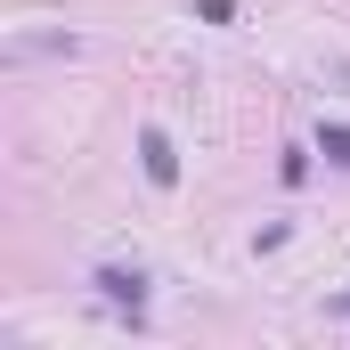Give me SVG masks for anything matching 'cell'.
<instances>
[{
	"label": "cell",
	"mask_w": 350,
	"mask_h": 350,
	"mask_svg": "<svg viewBox=\"0 0 350 350\" xmlns=\"http://www.w3.org/2000/svg\"><path fill=\"white\" fill-rule=\"evenodd\" d=\"M326 147H334V155H342V163H350V131H334V139H326Z\"/></svg>",
	"instance_id": "obj_1"
}]
</instances>
